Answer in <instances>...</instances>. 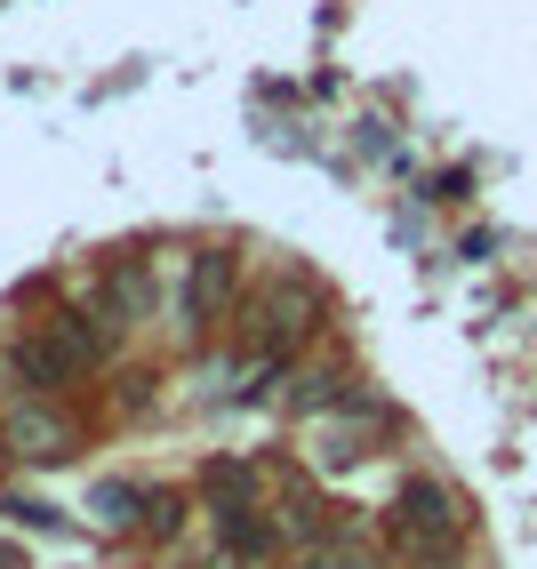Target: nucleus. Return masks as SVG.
Masks as SVG:
<instances>
[{
  "mask_svg": "<svg viewBox=\"0 0 537 569\" xmlns=\"http://www.w3.org/2000/svg\"><path fill=\"white\" fill-rule=\"evenodd\" d=\"M105 346H112V329H97L89 313H57L41 329H24L9 377H17L24 393H57V386H72V377H89L105 361Z\"/></svg>",
  "mask_w": 537,
  "mask_h": 569,
  "instance_id": "1",
  "label": "nucleus"
},
{
  "mask_svg": "<svg viewBox=\"0 0 537 569\" xmlns=\"http://www.w3.org/2000/svg\"><path fill=\"white\" fill-rule=\"evenodd\" d=\"M233 273L241 264L225 257V249H193V257H177V289L161 281V306H169V321L185 329V337H201L225 306H233Z\"/></svg>",
  "mask_w": 537,
  "mask_h": 569,
  "instance_id": "2",
  "label": "nucleus"
},
{
  "mask_svg": "<svg viewBox=\"0 0 537 569\" xmlns=\"http://www.w3.org/2000/svg\"><path fill=\"white\" fill-rule=\"evenodd\" d=\"M386 529L409 553H449L457 538H466V506H457V489H441V481H401Z\"/></svg>",
  "mask_w": 537,
  "mask_h": 569,
  "instance_id": "3",
  "label": "nucleus"
},
{
  "mask_svg": "<svg viewBox=\"0 0 537 569\" xmlns=\"http://www.w3.org/2000/svg\"><path fill=\"white\" fill-rule=\"evenodd\" d=\"M0 433H9V458L24 466H57L72 458V417L41 393H9V417H0Z\"/></svg>",
  "mask_w": 537,
  "mask_h": 569,
  "instance_id": "4",
  "label": "nucleus"
},
{
  "mask_svg": "<svg viewBox=\"0 0 537 569\" xmlns=\"http://www.w3.org/2000/svg\"><path fill=\"white\" fill-rule=\"evenodd\" d=\"M305 337H314V306H305V297H265V306H257V321H249V346L257 353H289V346H305Z\"/></svg>",
  "mask_w": 537,
  "mask_h": 569,
  "instance_id": "5",
  "label": "nucleus"
},
{
  "mask_svg": "<svg viewBox=\"0 0 537 569\" xmlns=\"http://www.w3.org/2000/svg\"><path fill=\"white\" fill-rule=\"evenodd\" d=\"M217 538H225V553L233 561H274V521H265L249 498H233V506H217Z\"/></svg>",
  "mask_w": 537,
  "mask_h": 569,
  "instance_id": "6",
  "label": "nucleus"
},
{
  "mask_svg": "<svg viewBox=\"0 0 537 569\" xmlns=\"http://www.w3.org/2000/svg\"><path fill=\"white\" fill-rule=\"evenodd\" d=\"M89 513H97L105 529H129V521L145 513V489H137V481H97V489H89Z\"/></svg>",
  "mask_w": 537,
  "mask_h": 569,
  "instance_id": "7",
  "label": "nucleus"
},
{
  "mask_svg": "<svg viewBox=\"0 0 537 569\" xmlns=\"http://www.w3.org/2000/svg\"><path fill=\"white\" fill-rule=\"evenodd\" d=\"M289 401L321 417V409H337V401H345V377H289Z\"/></svg>",
  "mask_w": 537,
  "mask_h": 569,
  "instance_id": "8",
  "label": "nucleus"
},
{
  "mask_svg": "<svg viewBox=\"0 0 537 569\" xmlns=\"http://www.w3.org/2000/svg\"><path fill=\"white\" fill-rule=\"evenodd\" d=\"M209 498H217V506L249 498V466H209Z\"/></svg>",
  "mask_w": 537,
  "mask_h": 569,
  "instance_id": "9",
  "label": "nucleus"
},
{
  "mask_svg": "<svg viewBox=\"0 0 537 569\" xmlns=\"http://www.w3.org/2000/svg\"><path fill=\"white\" fill-rule=\"evenodd\" d=\"M145 521L152 529H177L185 521V498H177V489H145Z\"/></svg>",
  "mask_w": 537,
  "mask_h": 569,
  "instance_id": "10",
  "label": "nucleus"
},
{
  "mask_svg": "<svg viewBox=\"0 0 537 569\" xmlns=\"http://www.w3.org/2000/svg\"><path fill=\"white\" fill-rule=\"evenodd\" d=\"M0 513H9V521H24V529H57V506H32V498H9Z\"/></svg>",
  "mask_w": 537,
  "mask_h": 569,
  "instance_id": "11",
  "label": "nucleus"
},
{
  "mask_svg": "<svg viewBox=\"0 0 537 569\" xmlns=\"http://www.w3.org/2000/svg\"><path fill=\"white\" fill-rule=\"evenodd\" d=\"M305 569H369V561H361V553H314Z\"/></svg>",
  "mask_w": 537,
  "mask_h": 569,
  "instance_id": "12",
  "label": "nucleus"
}]
</instances>
